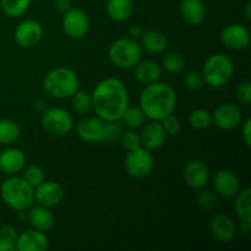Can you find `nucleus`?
I'll return each instance as SVG.
<instances>
[{
	"label": "nucleus",
	"instance_id": "27",
	"mask_svg": "<svg viewBox=\"0 0 251 251\" xmlns=\"http://www.w3.org/2000/svg\"><path fill=\"white\" fill-rule=\"evenodd\" d=\"M20 135H21V129L16 122L10 119L0 120V144H14L19 140Z\"/></svg>",
	"mask_w": 251,
	"mask_h": 251
},
{
	"label": "nucleus",
	"instance_id": "39",
	"mask_svg": "<svg viewBox=\"0 0 251 251\" xmlns=\"http://www.w3.org/2000/svg\"><path fill=\"white\" fill-rule=\"evenodd\" d=\"M237 98L242 104L249 105L251 102V83L249 81L240 83L237 88Z\"/></svg>",
	"mask_w": 251,
	"mask_h": 251
},
{
	"label": "nucleus",
	"instance_id": "30",
	"mask_svg": "<svg viewBox=\"0 0 251 251\" xmlns=\"http://www.w3.org/2000/svg\"><path fill=\"white\" fill-rule=\"evenodd\" d=\"M31 0H1V10L6 16H22L28 10Z\"/></svg>",
	"mask_w": 251,
	"mask_h": 251
},
{
	"label": "nucleus",
	"instance_id": "24",
	"mask_svg": "<svg viewBox=\"0 0 251 251\" xmlns=\"http://www.w3.org/2000/svg\"><path fill=\"white\" fill-rule=\"evenodd\" d=\"M140 46L149 53L158 54L167 48L168 39H167L166 34L162 32L151 29V31L144 32L142 36L140 37Z\"/></svg>",
	"mask_w": 251,
	"mask_h": 251
},
{
	"label": "nucleus",
	"instance_id": "20",
	"mask_svg": "<svg viewBox=\"0 0 251 251\" xmlns=\"http://www.w3.org/2000/svg\"><path fill=\"white\" fill-rule=\"evenodd\" d=\"M26 164V157L19 149H6L0 153V172L6 176H14L22 171Z\"/></svg>",
	"mask_w": 251,
	"mask_h": 251
},
{
	"label": "nucleus",
	"instance_id": "8",
	"mask_svg": "<svg viewBox=\"0 0 251 251\" xmlns=\"http://www.w3.org/2000/svg\"><path fill=\"white\" fill-rule=\"evenodd\" d=\"M42 127L53 136H64L73 129V117L63 108H51L42 115Z\"/></svg>",
	"mask_w": 251,
	"mask_h": 251
},
{
	"label": "nucleus",
	"instance_id": "5",
	"mask_svg": "<svg viewBox=\"0 0 251 251\" xmlns=\"http://www.w3.org/2000/svg\"><path fill=\"white\" fill-rule=\"evenodd\" d=\"M234 73V66L232 60L225 54H213L203 65L202 76L205 83L213 88L223 87L229 82Z\"/></svg>",
	"mask_w": 251,
	"mask_h": 251
},
{
	"label": "nucleus",
	"instance_id": "33",
	"mask_svg": "<svg viewBox=\"0 0 251 251\" xmlns=\"http://www.w3.org/2000/svg\"><path fill=\"white\" fill-rule=\"evenodd\" d=\"M24 179L31 186H33L34 189L38 185H41L44 181V172L37 164H31V166L27 167L25 169L24 173Z\"/></svg>",
	"mask_w": 251,
	"mask_h": 251
},
{
	"label": "nucleus",
	"instance_id": "2",
	"mask_svg": "<svg viewBox=\"0 0 251 251\" xmlns=\"http://www.w3.org/2000/svg\"><path fill=\"white\" fill-rule=\"evenodd\" d=\"M176 105V92L164 82L157 81L146 85L140 95V108L151 120L161 122L167 115L173 114Z\"/></svg>",
	"mask_w": 251,
	"mask_h": 251
},
{
	"label": "nucleus",
	"instance_id": "26",
	"mask_svg": "<svg viewBox=\"0 0 251 251\" xmlns=\"http://www.w3.org/2000/svg\"><path fill=\"white\" fill-rule=\"evenodd\" d=\"M235 196H237L234 203L235 213L242 222L251 223V189H244Z\"/></svg>",
	"mask_w": 251,
	"mask_h": 251
},
{
	"label": "nucleus",
	"instance_id": "6",
	"mask_svg": "<svg viewBox=\"0 0 251 251\" xmlns=\"http://www.w3.org/2000/svg\"><path fill=\"white\" fill-rule=\"evenodd\" d=\"M109 59L117 68L132 69L141 60L142 48L132 38H119L110 46Z\"/></svg>",
	"mask_w": 251,
	"mask_h": 251
},
{
	"label": "nucleus",
	"instance_id": "23",
	"mask_svg": "<svg viewBox=\"0 0 251 251\" xmlns=\"http://www.w3.org/2000/svg\"><path fill=\"white\" fill-rule=\"evenodd\" d=\"M162 68L161 65L152 60H140L135 65V77L140 83L150 85L161 80Z\"/></svg>",
	"mask_w": 251,
	"mask_h": 251
},
{
	"label": "nucleus",
	"instance_id": "37",
	"mask_svg": "<svg viewBox=\"0 0 251 251\" xmlns=\"http://www.w3.org/2000/svg\"><path fill=\"white\" fill-rule=\"evenodd\" d=\"M203 83H205V80H203L202 74L199 73V71H191V73H189L188 75H186L185 85L189 90H200L203 86Z\"/></svg>",
	"mask_w": 251,
	"mask_h": 251
},
{
	"label": "nucleus",
	"instance_id": "36",
	"mask_svg": "<svg viewBox=\"0 0 251 251\" xmlns=\"http://www.w3.org/2000/svg\"><path fill=\"white\" fill-rule=\"evenodd\" d=\"M120 139H122V145L127 150V151H131V150L141 147L139 134H136L135 131H131V130L122 134V137H120Z\"/></svg>",
	"mask_w": 251,
	"mask_h": 251
},
{
	"label": "nucleus",
	"instance_id": "14",
	"mask_svg": "<svg viewBox=\"0 0 251 251\" xmlns=\"http://www.w3.org/2000/svg\"><path fill=\"white\" fill-rule=\"evenodd\" d=\"M64 189L56 181H43L34 189V200L44 207H55L63 201Z\"/></svg>",
	"mask_w": 251,
	"mask_h": 251
},
{
	"label": "nucleus",
	"instance_id": "7",
	"mask_svg": "<svg viewBox=\"0 0 251 251\" xmlns=\"http://www.w3.org/2000/svg\"><path fill=\"white\" fill-rule=\"evenodd\" d=\"M154 167V158L151 151L139 147L129 151L125 158V169L135 179H144L151 174Z\"/></svg>",
	"mask_w": 251,
	"mask_h": 251
},
{
	"label": "nucleus",
	"instance_id": "42",
	"mask_svg": "<svg viewBox=\"0 0 251 251\" xmlns=\"http://www.w3.org/2000/svg\"><path fill=\"white\" fill-rule=\"evenodd\" d=\"M53 6L55 7L58 11L60 12H65L70 9V0H54Z\"/></svg>",
	"mask_w": 251,
	"mask_h": 251
},
{
	"label": "nucleus",
	"instance_id": "12",
	"mask_svg": "<svg viewBox=\"0 0 251 251\" xmlns=\"http://www.w3.org/2000/svg\"><path fill=\"white\" fill-rule=\"evenodd\" d=\"M107 122L100 117H88L78 123L76 131L78 137L86 142H102L105 136Z\"/></svg>",
	"mask_w": 251,
	"mask_h": 251
},
{
	"label": "nucleus",
	"instance_id": "22",
	"mask_svg": "<svg viewBox=\"0 0 251 251\" xmlns=\"http://www.w3.org/2000/svg\"><path fill=\"white\" fill-rule=\"evenodd\" d=\"M27 218H28L29 225L32 226V228L41 230V232L51 229L54 223H55V217H54L50 208L44 207V206L41 205L32 207L29 212L27 213Z\"/></svg>",
	"mask_w": 251,
	"mask_h": 251
},
{
	"label": "nucleus",
	"instance_id": "4",
	"mask_svg": "<svg viewBox=\"0 0 251 251\" xmlns=\"http://www.w3.org/2000/svg\"><path fill=\"white\" fill-rule=\"evenodd\" d=\"M78 77L71 69L55 68L43 78V90L54 98L71 97L78 90Z\"/></svg>",
	"mask_w": 251,
	"mask_h": 251
},
{
	"label": "nucleus",
	"instance_id": "16",
	"mask_svg": "<svg viewBox=\"0 0 251 251\" xmlns=\"http://www.w3.org/2000/svg\"><path fill=\"white\" fill-rule=\"evenodd\" d=\"M139 136L141 147L149 150V151H156L163 146L167 134L161 123L157 120H152L149 124L144 125Z\"/></svg>",
	"mask_w": 251,
	"mask_h": 251
},
{
	"label": "nucleus",
	"instance_id": "25",
	"mask_svg": "<svg viewBox=\"0 0 251 251\" xmlns=\"http://www.w3.org/2000/svg\"><path fill=\"white\" fill-rule=\"evenodd\" d=\"M105 10H107L108 16L114 21H125L131 16L134 11V1L132 0H107Z\"/></svg>",
	"mask_w": 251,
	"mask_h": 251
},
{
	"label": "nucleus",
	"instance_id": "34",
	"mask_svg": "<svg viewBox=\"0 0 251 251\" xmlns=\"http://www.w3.org/2000/svg\"><path fill=\"white\" fill-rule=\"evenodd\" d=\"M161 124L163 126L164 131H166L167 135H171V136H176L180 132L181 129V124H180V120L173 114H169L167 115L166 118L161 120Z\"/></svg>",
	"mask_w": 251,
	"mask_h": 251
},
{
	"label": "nucleus",
	"instance_id": "13",
	"mask_svg": "<svg viewBox=\"0 0 251 251\" xmlns=\"http://www.w3.org/2000/svg\"><path fill=\"white\" fill-rule=\"evenodd\" d=\"M220 39L223 46L233 50H243V49H247L250 44V36L248 29L237 24L226 26L221 31Z\"/></svg>",
	"mask_w": 251,
	"mask_h": 251
},
{
	"label": "nucleus",
	"instance_id": "19",
	"mask_svg": "<svg viewBox=\"0 0 251 251\" xmlns=\"http://www.w3.org/2000/svg\"><path fill=\"white\" fill-rule=\"evenodd\" d=\"M211 234L218 242L228 243L234 239L237 234V227L230 217L226 215H217L211 220L210 223Z\"/></svg>",
	"mask_w": 251,
	"mask_h": 251
},
{
	"label": "nucleus",
	"instance_id": "9",
	"mask_svg": "<svg viewBox=\"0 0 251 251\" xmlns=\"http://www.w3.org/2000/svg\"><path fill=\"white\" fill-rule=\"evenodd\" d=\"M90 28V20L83 10L70 7L64 12L63 29L70 38H82Z\"/></svg>",
	"mask_w": 251,
	"mask_h": 251
},
{
	"label": "nucleus",
	"instance_id": "17",
	"mask_svg": "<svg viewBox=\"0 0 251 251\" xmlns=\"http://www.w3.org/2000/svg\"><path fill=\"white\" fill-rule=\"evenodd\" d=\"M213 188L218 195L223 198H233L240 191V180L232 171L222 169L213 176Z\"/></svg>",
	"mask_w": 251,
	"mask_h": 251
},
{
	"label": "nucleus",
	"instance_id": "18",
	"mask_svg": "<svg viewBox=\"0 0 251 251\" xmlns=\"http://www.w3.org/2000/svg\"><path fill=\"white\" fill-rule=\"evenodd\" d=\"M48 247L49 242L47 235L34 228L22 232L16 240L17 251H46Z\"/></svg>",
	"mask_w": 251,
	"mask_h": 251
},
{
	"label": "nucleus",
	"instance_id": "45",
	"mask_svg": "<svg viewBox=\"0 0 251 251\" xmlns=\"http://www.w3.org/2000/svg\"><path fill=\"white\" fill-rule=\"evenodd\" d=\"M245 16H247L248 20H250L251 17V2L248 1L247 5H245Z\"/></svg>",
	"mask_w": 251,
	"mask_h": 251
},
{
	"label": "nucleus",
	"instance_id": "31",
	"mask_svg": "<svg viewBox=\"0 0 251 251\" xmlns=\"http://www.w3.org/2000/svg\"><path fill=\"white\" fill-rule=\"evenodd\" d=\"M162 65L169 74H179L185 68V60L176 51H169L162 59Z\"/></svg>",
	"mask_w": 251,
	"mask_h": 251
},
{
	"label": "nucleus",
	"instance_id": "35",
	"mask_svg": "<svg viewBox=\"0 0 251 251\" xmlns=\"http://www.w3.org/2000/svg\"><path fill=\"white\" fill-rule=\"evenodd\" d=\"M122 126L117 122H107V127H105V136L103 141L107 144H112V142L118 141L122 137Z\"/></svg>",
	"mask_w": 251,
	"mask_h": 251
},
{
	"label": "nucleus",
	"instance_id": "32",
	"mask_svg": "<svg viewBox=\"0 0 251 251\" xmlns=\"http://www.w3.org/2000/svg\"><path fill=\"white\" fill-rule=\"evenodd\" d=\"M189 123L196 130H203L212 123V114L207 109H196L189 117Z\"/></svg>",
	"mask_w": 251,
	"mask_h": 251
},
{
	"label": "nucleus",
	"instance_id": "38",
	"mask_svg": "<svg viewBox=\"0 0 251 251\" xmlns=\"http://www.w3.org/2000/svg\"><path fill=\"white\" fill-rule=\"evenodd\" d=\"M198 202L203 208L215 207L216 203H217V196L212 191L202 190L198 194Z\"/></svg>",
	"mask_w": 251,
	"mask_h": 251
},
{
	"label": "nucleus",
	"instance_id": "3",
	"mask_svg": "<svg viewBox=\"0 0 251 251\" xmlns=\"http://www.w3.org/2000/svg\"><path fill=\"white\" fill-rule=\"evenodd\" d=\"M2 201L16 211H26L34 202V188L24 176H10L0 188Z\"/></svg>",
	"mask_w": 251,
	"mask_h": 251
},
{
	"label": "nucleus",
	"instance_id": "43",
	"mask_svg": "<svg viewBox=\"0 0 251 251\" xmlns=\"http://www.w3.org/2000/svg\"><path fill=\"white\" fill-rule=\"evenodd\" d=\"M0 251H16V243L12 240L0 239Z\"/></svg>",
	"mask_w": 251,
	"mask_h": 251
},
{
	"label": "nucleus",
	"instance_id": "1",
	"mask_svg": "<svg viewBox=\"0 0 251 251\" xmlns=\"http://www.w3.org/2000/svg\"><path fill=\"white\" fill-rule=\"evenodd\" d=\"M92 109L104 122L120 120L129 105V96L124 83L119 78L108 77L100 81L93 90Z\"/></svg>",
	"mask_w": 251,
	"mask_h": 251
},
{
	"label": "nucleus",
	"instance_id": "44",
	"mask_svg": "<svg viewBox=\"0 0 251 251\" xmlns=\"http://www.w3.org/2000/svg\"><path fill=\"white\" fill-rule=\"evenodd\" d=\"M129 33H130V37H131L132 39H137L140 38V37L142 36V33H144V29H142L141 26H132L131 28L129 29Z\"/></svg>",
	"mask_w": 251,
	"mask_h": 251
},
{
	"label": "nucleus",
	"instance_id": "11",
	"mask_svg": "<svg viewBox=\"0 0 251 251\" xmlns=\"http://www.w3.org/2000/svg\"><path fill=\"white\" fill-rule=\"evenodd\" d=\"M212 122L218 129L233 130L242 122V112L239 107L232 103H225L215 109L212 114Z\"/></svg>",
	"mask_w": 251,
	"mask_h": 251
},
{
	"label": "nucleus",
	"instance_id": "10",
	"mask_svg": "<svg viewBox=\"0 0 251 251\" xmlns=\"http://www.w3.org/2000/svg\"><path fill=\"white\" fill-rule=\"evenodd\" d=\"M15 41L22 48H33L41 42L43 28L36 20L22 21L15 29Z\"/></svg>",
	"mask_w": 251,
	"mask_h": 251
},
{
	"label": "nucleus",
	"instance_id": "28",
	"mask_svg": "<svg viewBox=\"0 0 251 251\" xmlns=\"http://www.w3.org/2000/svg\"><path fill=\"white\" fill-rule=\"evenodd\" d=\"M71 97V107L76 114L86 115L92 110V97L88 92L77 90Z\"/></svg>",
	"mask_w": 251,
	"mask_h": 251
},
{
	"label": "nucleus",
	"instance_id": "41",
	"mask_svg": "<svg viewBox=\"0 0 251 251\" xmlns=\"http://www.w3.org/2000/svg\"><path fill=\"white\" fill-rule=\"evenodd\" d=\"M242 136L247 146L251 145V119H247L242 127Z\"/></svg>",
	"mask_w": 251,
	"mask_h": 251
},
{
	"label": "nucleus",
	"instance_id": "40",
	"mask_svg": "<svg viewBox=\"0 0 251 251\" xmlns=\"http://www.w3.org/2000/svg\"><path fill=\"white\" fill-rule=\"evenodd\" d=\"M17 237H19V234H17L16 229L11 227V226H2V227H0V239L12 240V242L16 243Z\"/></svg>",
	"mask_w": 251,
	"mask_h": 251
},
{
	"label": "nucleus",
	"instance_id": "15",
	"mask_svg": "<svg viewBox=\"0 0 251 251\" xmlns=\"http://www.w3.org/2000/svg\"><path fill=\"white\" fill-rule=\"evenodd\" d=\"M183 176L186 185L191 189H202L210 179L208 168L200 159H191L184 166Z\"/></svg>",
	"mask_w": 251,
	"mask_h": 251
},
{
	"label": "nucleus",
	"instance_id": "29",
	"mask_svg": "<svg viewBox=\"0 0 251 251\" xmlns=\"http://www.w3.org/2000/svg\"><path fill=\"white\" fill-rule=\"evenodd\" d=\"M120 119L123 120L126 126L131 127V129H137V127H141L145 124V119H146V115L142 112V109L136 105H127L126 109H125L124 114L122 115Z\"/></svg>",
	"mask_w": 251,
	"mask_h": 251
},
{
	"label": "nucleus",
	"instance_id": "21",
	"mask_svg": "<svg viewBox=\"0 0 251 251\" xmlns=\"http://www.w3.org/2000/svg\"><path fill=\"white\" fill-rule=\"evenodd\" d=\"M180 15L186 24L198 26L206 17V7L202 0H181Z\"/></svg>",
	"mask_w": 251,
	"mask_h": 251
}]
</instances>
